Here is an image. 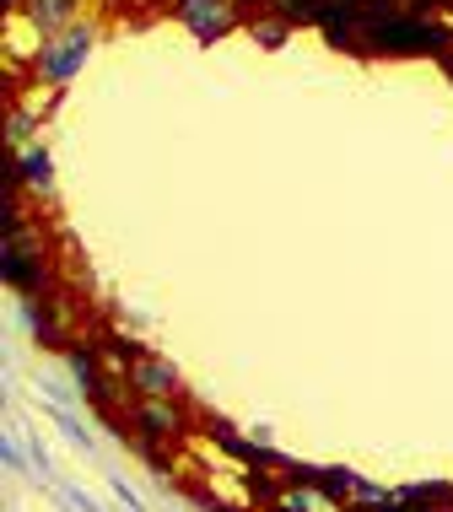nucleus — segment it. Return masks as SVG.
Here are the masks:
<instances>
[{"label": "nucleus", "instance_id": "1", "mask_svg": "<svg viewBox=\"0 0 453 512\" xmlns=\"http://www.w3.org/2000/svg\"><path fill=\"white\" fill-rule=\"evenodd\" d=\"M453 49V22L416 17V11H389V17H367L362 22V60H443Z\"/></svg>", "mask_w": 453, "mask_h": 512}, {"label": "nucleus", "instance_id": "2", "mask_svg": "<svg viewBox=\"0 0 453 512\" xmlns=\"http://www.w3.org/2000/svg\"><path fill=\"white\" fill-rule=\"evenodd\" d=\"M92 49H98V22H76V27H65V33L44 38V49H38V60H33V81L44 92H60L65 81L81 76V65L92 60Z\"/></svg>", "mask_w": 453, "mask_h": 512}, {"label": "nucleus", "instance_id": "3", "mask_svg": "<svg viewBox=\"0 0 453 512\" xmlns=\"http://www.w3.org/2000/svg\"><path fill=\"white\" fill-rule=\"evenodd\" d=\"M125 421H130L135 448H141L146 459H162V448H168V442H184L189 437V415H184L178 399H130Z\"/></svg>", "mask_w": 453, "mask_h": 512}, {"label": "nucleus", "instance_id": "4", "mask_svg": "<svg viewBox=\"0 0 453 512\" xmlns=\"http://www.w3.org/2000/svg\"><path fill=\"white\" fill-rule=\"evenodd\" d=\"M168 11L184 33H195V44H222L243 27L238 0H168Z\"/></svg>", "mask_w": 453, "mask_h": 512}, {"label": "nucleus", "instance_id": "5", "mask_svg": "<svg viewBox=\"0 0 453 512\" xmlns=\"http://www.w3.org/2000/svg\"><path fill=\"white\" fill-rule=\"evenodd\" d=\"M125 383H130L135 399H178V372L162 362V356H151V351H141L125 367Z\"/></svg>", "mask_w": 453, "mask_h": 512}, {"label": "nucleus", "instance_id": "6", "mask_svg": "<svg viewBox=\"0 0 453 512\" xmlns=\"http://www.w3.org/2000/svg\"><path fill=\"white\" fill-rule=\"evenodd\" d=\"M81 11H87V0H22V22L33 27L38 38H54V33H65V27L87 22Z\"/></svg>", "mask_w": 453, "mask_h": 512}, {"label": "nucleus", "instance_id": "7", "mask_svg": "<svg viewBox=\"0 0 453 512\" xmlns=\"http://www.w3.org/2000/svg\"><path fill=\"white\" fill-rule=\"evenodd\" d=\"M6 178H11V184H22L27 195H38V200H49V195H54V162H49V151H44V146H22V151H11Z\"/></svg>", "mask_w": 453, "mask_h": 512}, {"label": "nucleus", "instance_id": "8", "mask_svg": "<svg viewBox=\"0 0 453 512\" xmlns=\"http://www.w3.org/2000/svg\"><path fill=\"white\" fill-rule=\"evenodd\" d=\"M270 507L276 512H346L324 486H313V480H286L281 491H270Z\"/></svg>", "mask_w": 453, "mask_h": 512}, {"label": "nucleus", "instance_id": "9", "mask_svg": "<svg viewBox=\"0 0 453 512\" xmlns=\"http://www.w3.org/2000/svg\"><path fill=\"white\" fill-rule=\"evenodd\" d=\"M243 33H249V38H254L259 49H281L286 38L297 33V27L286 22L281 11H254V17H243Z\"/></svg>", "mask_w": 453, "mask_h": 512}, {"label": "nucleus", "instance_id": "10", "mask_svg": "<svg viewBox=\"0 0 453 512\" xmlns=\"http://www.w3.org/2000/svg\"><path fill=\"white\" fill-rule=\"evenodd\" d=\"M329 6H335V0H276L270 11H281V17L292 22V27H319Z\"/></svg>", "mask_w": 453, "mask_h": 512}, {"label": "nucleus", "instance_id": "11", "mask_svg": "<svg viewBox=\"0 0 453 512\" xmlns=\"http://www.w3.org/2000/svg\"><path fill=\"white\" fill-rule=\"evenodd\" d=\"M33 124H38V108H17V103H11L6 108V146L11 151H22V146H33Z\"/></svg>", "mask_w": 453, "mask_h": 512}, {"label": "nucleus", "instance_id": "12", "mask_svg": "<svg viewBox=\"0 0 453 512\" xmlns=\"http://www.w3.org/2000/svg\"><path fill=\"white\" fill-rule=\"evenodd\" d=\"M54 421H60V432H65V437H71V442H76V448H81V453H87V448H92V437H87V432H81V426H76V421H71V415H65V410H54Z\"/></svg>", "mask_w": 453, "mask_h": 512}, {"label": "nucleus", "instance_id": "13", "mask_svg": "<svg viewBox=\"0 0 453 512\" xmlns=\"http://www.w3.org/2000/svg\"><path fill=\"white\" fill-rule=\"evenodd\" d=\"M0 453H6V464H11V469H27V453L17 448V437H11V432H6V442H0Z\"/></svg>", "mask_w": 453, "mask_h": 512}, {"label": "nucleus", "instance_id": "14", "mask_svg": "<svg viewBox=\"0 0 453 512\" xmlns=\"http://www.w3.org/2000/svg\"><path fill=\"white\" fill-rule=\"evenodd\" d=\"M453 11V0H405V11H416V17H432V11Z\"/></svg>", "mask_w": 453, "mask_h": 512}, {"label": "nucleus", "instance_id": "15", "mask_svg": "<svg viewBox=\"0 0 453 512\" xmlns=\"http://www.w3.org/2000/svg\"><path fill=\"white\" fill-rule=\"evenodd\" d=\"M60 502H71L76 512H98V507H92V502H87V496H81L76 486H60Z\"/></svg>", "mask_w": 453, "mask_h": 512}, {"label": "nucleus", "instance_id": "16", "mask_svg": "<svg viewBox=\"0 0 453 512\" xmlns=\"http://www.w3.org/2000/svg\"><path fill=\"white\" fill-rule=\"evenodd\" d=\"M114 496L125 502V512H141V496H135V491L125 486V480H114Z\"/></svg>", "mask_w": 453, "mask_h": 512}, {"label": "nucleus", "instance_id": "17", "mask_svg": "<svg viewBox=\"0 0 453 512\" xmlns=\"http://www.w3.org/2000/svg\"><path fill=\"white\" fill-rule=\"evenodd\" d=\"M270 6H276V0H238L243 17H254V11H270Z\"/></svg>", "mask_w": 453, "mask_h": 512}, {"label": "nucleus", "instance_id": "18", "mask_svg": "<svg viewBox=\"0 0 453 512\" xmlns=\"http://www.w3.org/2000/svg\"><path fill=\"white\" fill-rule=\"evenodd\" d=\"M0 6H6V17H11V11H17V6H22V0H0Z\"/></svg>", "mask_w": 453, "mask_h": 512}]
</instances>
